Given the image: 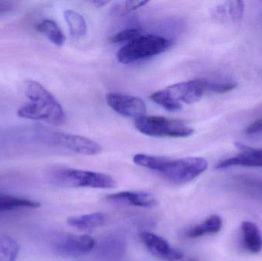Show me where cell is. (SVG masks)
Here are the masks:
<instances>
[{
  "mask_svg": "<svg viewBox=\"0 0 262 261\" xmlns=\"http://www.w3.org/2000/svg\"><path fill=\"white\" fill-rule=\"evenodd\" d=\"M107 105L118 114L127 117H141L146 112V104L137 97L111 93L106 96Z\"/></svg>",
  "mask_w": 262,
  "mask_h": 261,
  "instance_id": "cell-9",
  "label": "cell"
},
{
  "mask_svg": "<svg viewBox=\"0 0 262 261\" xmlns=\"http://www.w3.org/2000/svg\"><path fill=\"white\" fill-rule=\"evenodd\" d=\"M102 254L107 255L109 257H120L121 254L124 253V243L118 239H113V240L105 241L103 243Z\"/></svg>",
  "mask_w": 262,
  "mask_h": 261,
  "instance_id": "cell-21",
  "label": "cell"
},
{
  "mask_svg": "<svg viewBox=\"0 0 262 261\" xmlns=\"http://www.w3.org/2000/svg\"><path fill=\"white\" fill-rule=\"evenodd\" d=\"M40 204L35 201L15 196L0 195V212L13 211L19 208H36Z\"/></svg>",
  "mask_w": 262,
  "mask_h": 261,
  "instance_id": "cell-17",
  "label": "cell"
},
{
  "mask_svg": "<svg viewBox=\"0 0 262 261\" xmlns=\"http://www.w3.org/2000/svg\"><path fill=\"white\" fill-rule=\"evenodd\" d=\"M169 96L178 104H191L200 101L206 92V80L197 79L178 83L164 89Z\"/></svg>",
  "mask_w": 262,
  "mask_h": 261,
  "instance_id": "cell-8",
  "label": "cell"
},
{
  "mask_svg": "<svg viewBox=\"0 0 262 261\" xmlns=\"http://www.w3.org/2000/svg\"><path fill=\"white\" fill-rule=\"evenodd\" d=\"M223 226V221L221 216L213 214L201 223L189 228L185 232V235L189 239H197L207 234H216L221 231Z\"/></svg>",
  "mask_w": 262,
  "mask_h": 261,
  "instance_id": "cell-14",
  "label": "cell"
},
{
  "mask_svg": "<svg viewBox=\"0 0 262 261\" xmlns=\"http://www.w3.org/2000/svg\"><path fill=\"white\" fill-rule=\"evenodd\" d=\"M241 234L245 248L251 254H258L262 251V234L256 224L245 221L241 225Z\"/></svg>",
  "mask_w": 262,
  "mask_h": 261,
  "instance_id": "cell-13",
  "label": "cell"
},
{
  "mask_svg": "<svg viewBox=\"0 0 262 261\" xmlns=\"http://www.w3.org/2000/svg\"><path fill=\"white\" fill-rule=\"evenodd\" d=\"M47 178L54 185L68 188L110 189L117 185L115 179L109 175L66 167L52 169L48 172Z\"/></svg>",
  "mask_w": 262,
  "mask_h": 261,
  "instance_id": "cell-3",
  "label": "cell"
},
{
  "mask_svg": "<svg viewBox=\"0 0 262 261\" xmlns=\"http://www.w3.org/2000/svg\"><path fill=\"white\" fill-rule=\"evenodd\" d=\"M133 161L136 165L156 172L175 184H186L194 180L209 167L207 161L201 157L173 159L140 153L134 156Z\"/></svg>",
  "mask_w": 262,
  "mask_h": 261,
  "instance_id": "cell-1",
  "label": "cell"
},
{
  "mask_svg": "<svg viewBox=\"0 0 262 261\" xmlns=\"http://www.w3.org/2000/svg\"><path fill=\"white\" fill-rule=\"evenodd\" d=\"M147 1H128L125 3V8L127 10L134 11L143 7L147 4Z\"/></svg>",
  "mask_w": 262,
  "mask_h": 261,
  "instance_id": "cell-26",
  "label": "cell"
},
{
  "mask_svg": "<svg viewBox=\"0 0 262 261\" xmlns=\"http://www.w3.org/2000/svg\"><path fill=\"white\" fill-rule=\"evenodd\" d=\"M37 139L48 144L62 147L78 154L94 156L99 154L101 147L92 139L78 135L59 132L48 131V130H36Z\"/></svg>",
  "mask_w": 262,
  "mask_h": 261,
  "instance_id": "cell-6",
  "label": "cell"
},
{
  "mask_svg": "<svg viewBox=\"0 0 262 261\" xmlns=\"http://www.w3.org/2000/svg\"><path fill=\"white\" fill-rule=\"evenodd\" d=\"M237 87V83L234 81H211L206 80V90L212 93H227Z\"/></svg>",
  "mask_w": 262,
  "mask_h": 261,
  "instance_id": "cell-22",
  "label": "cell"
},
{
  "mask_svg": "<svg viewBox=\"0 0 262 261\" xmlns=\"http://www.w3.org/2000/svg\"><path fill=\"white\" fill-rule=\"evenodd\" d=\"M140 239L146 249L159 260L177 261L183 258V254L180 250L171 246L164 239L149 231L140 233Z\"/></svg>",
  "mask_w": 262,
  "mask_h": 261,
  "instance_id": "cell-10",
  "label": "cell"
},
{
  "mask_svg": "<svg viewBox=\"0 0 262 261\" xmlns=\"http://www.w3.org/2000/svg\"><path fill=\"white\" fill-rule=\"evenodd\" d=\"M12 8V3H9V2H3V3H0V15L6 13L8 11L10 10Z\"/></svg>",
  "mask_w": 262,
  "mask_h": 261,
  "instance_id": "cell-28",
  "label": "cell"
},
{
  "mask_svg": "<svg viewBox=\"0 0 262 261\" xmlns=\"http://www.w3.org/2000/svg\"><path fill=\"white\" fill-rule=\"evenodd\" d=\"M244 133L247 135H256L262 133V117L249 124L245 130Z\"/></svg>",
  "mask_w": 262,
  "mask_h": 261,
  "instance_id": "cell-25",
  "label": "cell"
},
{
  "mask_svg": "<svg viewBox=\"0 0 262 261\" xmlns=\"http://www.w3.org/2000/svg\"><path fill=\"white\" fill-rule=\"evenodd\" d=\"M38 29L52 44L58 47L64 45L66 37L58 25L53 20H44L38 26Z\"/></svg>",
  "mask_w": 262,
  "mask_h": 261,
  "instance_id": "cell-18",
  "label": "cell"
},
{
  "mask_svg": "<svg viewBox=\"0 0 262 261\" xmlns=\"http://www.w3.org/2000/svg\"><path fill=\"white\" fill-rule=\"evenodd\" d=\"M24 93L29 102L18 109L17 114L19 117L43 121L54 126L66 123L64 109L55 97L39 83L26 81L24 83Z\"/></svg>",
  "mask_w": 262,
  "mask_h": 261,
  "instance_id": "cell-2",
  "label": "cell"
},
{
  "mask_svg": "<svg viewBox=\"0 0 262 261\" xmlns=\"http://www.w3.org/2000/svg\"><path fill=\"white\" fill-rule=\"evenodd\" d=\"M245 183L249 186L253 187V188H258V189L261 190L262 191V180H258V179H252V178H248V179H244Z\"/></svg>",
  "mask_w": 262,
  "mask_h": 261,
  "instance_id": "cell-27",
  "label": "cell"
},
{
  "mask_svg": "<svg viewBox=\"0 0 262 261\" xmlns=\"http://www.w3.org/2000/svg\"><path fill=\"white\" fill-rule=\"evenodd\" d=\"M170 46V41L157 35H140L123 46L118 52V60L130 64L163 53Z\"/></svg>",
  "mask_w": 262,
  "mask_h": 261,
  "instance_id": "cell-4",
  "label": "cell"
},
{
  "mask_svg": "<svg viewBox=\"0 0 262 261\" xmlns=\"http://www.w3.org/2000/svg\"><path fill=\"white\" fill-rule=\"evenodd\" d=\"M142 35L141 32L137 29H128L118 32L111 38V41L113 43H128L137 37Z\"/></svg>",
  "mask_w": 262,
  "mask_h": 261,
  "instance_id": "cell-24",
  "label": "cell"
},
{
  "mask_svg": "<svg viewBox=\"0 0 262 261\" xmlns=\"http://www.w3.org/2000/svg\"><path fill=\"white\" fill-rule=\"evenodd\" d=\"M243 148L244 151L233 157L222 160L215 165L217 170L232 167H261L262 168V149Z\"/></svg>",
  "mask_w": 262,
  "mask_h": 261,
  "instance_id": "cell-12",
  "label": "cell"
},
{
  "mask_svg": "<svg viewBox=\"0 0 262 261\" xmlns=\"http://www.w3.org/2000/svg\"><path fill=\"white\" fill-rule=\"evenodd\" d=\"M18 245L12 238L0 234V261H16Z\"/></svg>",
  "mask_w": 262,
  "mask_h": 261,
  "instance_id": "cell-19",
  "label": "cell"
},
{
  "mask_svg": "<svg viewBox=\"0 0 262 261\" xmlns=\"http://www.w3.org/2000/svg\"><path fill=\"white\" fill-rule=\"evenodd\" d=\"M95 246V241L89 235L66 234L55 239L54 250L63 257H77L91 252Z\"/></svg>",
  "mask_w": 262,
  "mask_h": 261,
  "instance_id": "cell-7",
  "label": "cell"
},
{
  "mask_svg": "<svg viewBox=\"0 0 262 261\" xmlns=\"http://www.w3.org/2000/svg\"><path fill=\"white\" fill-rule=\"evenodd\" d=\"M150 99L158 105L161 106L165 110L169 111H177L182 108L181 104H178L169 96L166 90H158L154 92L150 96Z\"/></svg>",
  "mask_w": 262,
  "mask_h": 261,
  "instance_id": "cell-20",
  "label": "cell"
},
{
  "mask_svg": "<svg viewBox=\"0 0 262 261\" xmlns=\"http://www.w3.org/2000/svg\"><path fill=\"white\" fill-rule=\"evenodd\" d=\"M111 202L127 204L140 208H150L157 206L158 200L154 195L144 192H120L107 196Z\"/></svg>",
  "mask_w": 262,
  "mask_h": 261,
  "instance_id": "cell-11",
  "label": "cell"
},
{
  "mask_svg": "<svg viewBox=\"0 0 262 261\" xmlns=\"http://www.w3.org/2000/svg\"><path fill=\"white\" fill-rule=\"evenodd\" d=\"M107 220V216L101 212L92 213L79 216H72L68 219L70 226L83 231H91L102 226Z\"/></svg>",
  "mask_w": 262,
  "mask_h": 261,
  "instance_id": "cell-15",
  "label": "cell"
},
{
  "mask_svg": "<svg viewBox=\"0 0 262 261\" xmlns=\"http://www.w3.org/2000/svg\"><path fill=\"white\" fill-rule=\"evenodd\" d=\"M227 14L232 21H238L243 18L245 6L243 1H230L226 3Z\"/></svg>",
  "mask_w": 262,
  "mask_h": 261,
  "instance_id": "cell-23",
  "label": "cell"
},
{
  "mask_svg": "<svg viewBox=\"0 0 262 261\" xmlns=\"http://www.w3.org/2000/svg\"><path fill=\"white\" fill-rule=\"evenodd\" d=\"M92 4L95 5V6H98V7H101V6H104V5L107 4L108 2L107 1H92Z\"/></svg>",
  "mask_w": 262,
  "mask_h": 261,
  "instance_id": "cell-29",
  "label": "cell"
},
{
  "mask_svg": "<svg viewBox=\"0 0 262 261\" xmlns=\"http://www.w3.org/2000/svg\"><path fill=\"white\" fill-rule=\"evenodd\" d=\"M134 125L139 132L152 137L185 138L194 133L183 121L164 116H143L135 120Z\"/></svg>",
  "mask_w": 262,
  "mask_h": 261,
  "instance_id": "cell-5",
  "label": "cell"
},
{
  "mask_svg": "<svg viewBox=\"0 0 262 261\" xmlns=\"http://www.w3.org/2000/svg\"><path fill=\"white\" fill-rule=\"evenodd\" d=\"M64 18L70 30L71 35L75 38H81L87 33V23L84 17L74 10H66L64 12Z\"/></svg>",
  "mask_w": 262,
  "mask_h": 261,
  "instance_id": "cell-16",
  "label": "cell"
}]
</instances>
